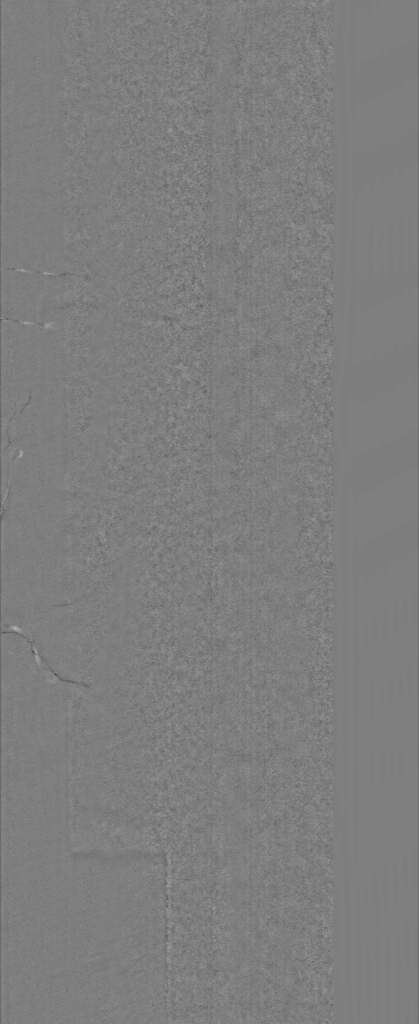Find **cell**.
<instances>
[{
  "mask_svg": "<svg viewBox=\"0 0 419 1024\" xmlns=\"http://www.w3.org/2000/svg\"><path fill=\"white\" fill-rule=\"evenodd\" d=\"M70 284L66 274L3 268V317L40 325L66 304Z\"/></svg>",
  "mask_w": 419,
  "mask_h": 1024,
  "instance_id": "6da1fadb",
  "label": "cell"
}]
</instances>
